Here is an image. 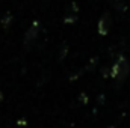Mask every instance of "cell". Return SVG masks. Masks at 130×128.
I'll return each instance as SVG.
<instances>
[{
  "label": "cell",
  "mask_w": 130,
  "mask_h": 128,
  "mask_svg": "<svg viewBox=\"0 0 130 128\" xmlns=\"http://www.w3.org/2000/svg\"><path fill=\"white\" fill-rule=\"evenodd\" d=\"M129 71H130V65L127 62V59L124 56H120V59L113 63L112 69H110V77L115 78L118 83H123L127 78Z\"/></svg>",
  "instance_id": "obj_1"
},
{
  "label": "cell",
  "mask_w": 130,
  "mask_h": 128,
  "mask_svg": "<svg viewBox=\"0 0 130 128\" xmlns=\"http://www.w3.org/2000/svg\"><path fill=\"white\" fill-rule=\"evenodd\" d=\"M110 23H112L110 14H109V12H104V14L100 17V20H98V23H97V32H98L100 36H106V35L109 33Z\"/></svg>",
  "instance_id": "obj_2"
},
{
  "label": "cell",
  "mask_w": 130,
  "mask_h": 128,
  "mask_svg": "<svg viewBox=\"0 0 130 128\" xmlns=\"http://www.w3.org/2000/svg\"><path fill=\"white\" fill-rule=\"evenodd\" d=\"M76 18H77V15H76V14H74V15H68V17H65L64 23H65V24H70V23H74V21H76Z\"/></svg>",
  "instance_id": "obj_4"
},
{
  "label": "cell",
  "mask_w": 130,
  "mask_h": 128,
  "mask_svg": "<svg viewBox=\"0 0 130 128\" xmlns=\"http://www.w3.org/2000/svg\"><path fill=\"white\" fill-rule=\"evenodd\" d=\"M109 128H115V127H109Z\"/></svg>",
  "instance_id": "obj_6"
},
{
  "label": "cell",
  "mask_w": 130,
  "mask_h": 128,
  "mask_svg": "<svg viewBox=\"0 0 130 128\" xmlns=\"http://www.w3.org/2000/svg\"><path fill=\"white\" fill-rule=\"evenodd\" d=\"M2 99H3V94H2V92H0V101H2Z\"/></svg>",
  "instance_id": "obj_5"
},
{
  "label": "cell",
  "mask_w": 130,
  "mask_h": 128,
  "mask_svg": "<svg viewBox=\"0 0 130 128\" xmlns=\"http://www.w3.org/2000/svg\"><path fill=\"white\" fill-rule=\"evenodd\" d=\"M39 29H41L39 21H33L32 24H30V27L27 29V32L24 33V44L26 45H30L32 42H35V39L39 35Z\"/></svg>",
  "instance_id": "obj_3"
}]
</instances>
